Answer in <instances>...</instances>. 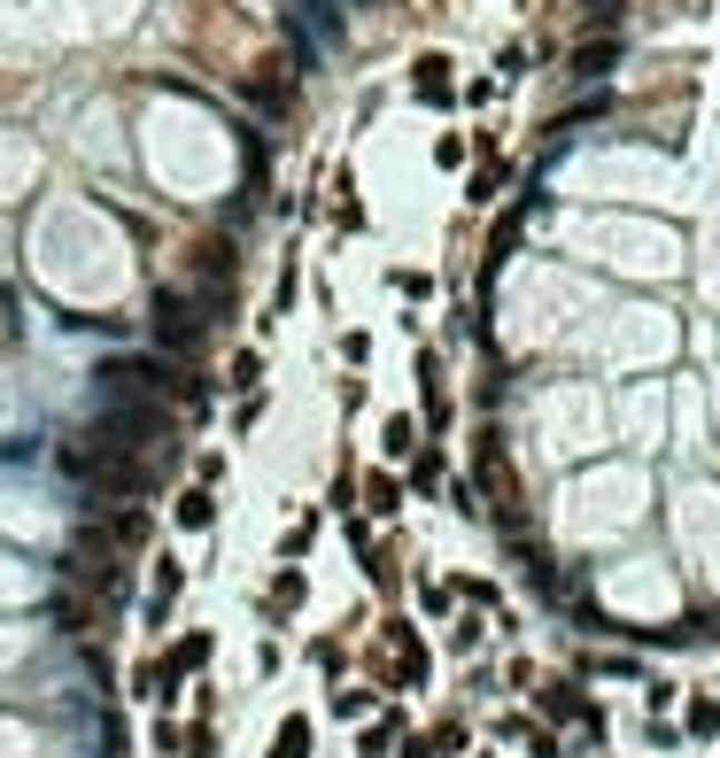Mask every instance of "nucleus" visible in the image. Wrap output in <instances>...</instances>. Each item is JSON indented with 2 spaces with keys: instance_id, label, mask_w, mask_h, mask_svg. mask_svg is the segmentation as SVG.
<instances>
[{
  "instance_id": "1",
  "label": "nucleus",
  "mask_w": 720,
  "mask_h": 758,
  "mask_svg": "<svg viewBox=\"0 0 720 758\" xmlns=\"http://www.w3.org/2000/svg\"><path fill=\"white\" fill-rule=\"evenodd\" d=\"M148 333H156V348H164V356H194V348L209 341V317H201V303H194V295L164 287V295H156V309H148Z\"/></svg>"
},
{
  "instance_id": "2",
  "label": "nucleus",
  "mask_w": 720,
  "mask_h": 758,
  "mask_svg": "<svg viewBox=\"0 0 720 758\" xmlns=\"http://www.w3.org/2000/svg\"><path fill=\"white\" fill-rule=\"evenodd\" d=\"M535 705L550 712V720H581V728H589V744H604V705H589L573 681H542Z\"/></svg>"
},
{
  "instance_id": "3",
  "label": "nucleus",
  "mask_w": 720,
  "mask_h": 758,
  "mask_svg": "<svg viewBox=\"0 0 720 758\" xmlns=\"http://www.w3.org/2000/svg\"><path fill=\"white\" fill-rule=\"evenodd\" d=\"M303 597H310L303 565H279V573H272V589H264V619H272V627H279V619H295V611H303Z\"/></svg>"
},
{
  "instance_id": "4",
  "label": "nucleus",
  "mask_w": 720,
  "mask_h": 758,
  "mask_svg": "<svg viewBox=\"0 0 720 758\" xmlns=\"http://www.w3.org/2000/svg\"><path fill=\"white\" fill-rule=\"evenodd\" d=\"M179 589H186V565H179V558H156V581H148V627H164V619H171Z\"/></svg>"
},
{
  "instance_id": "5",
  "label": "nucleus",
  "mask_w": 720,
  "mask_h": 758,
  "mask_svg": "<svg viewBox=\"0 0 720 758\" xmlns=\"http://www.w3.org/2000/svg\"><path fill=\"white\" fill-rule=\"evenodd\" d=\"M171 519H179L186 534H209V526H217V495H209V488L194 480V488H179V503H171Z\"/></svg>"
},
{
  "instance_id": "6",
  "label": "nucleus",
  "mask_w": 720,
  "mask_h": 758,
  "mask_svg": "<svg viewBox=\"0 0 720 758\" xmlns=\"http://www.w3.org/2000/svg\"><path fill=\"white\" fill-rule=\"evenodd\" d=\"M364 581H372L379 597H395V589H403V558H395L387 542H364Z\"/></svg>"
},
{
  "instance_id": "7",
  "label": "nucleus",
  "mask_w": 720,
  "mask_h": 758,
  "mask_svg": "<svg viewBox=\"0 0 720 758\" xmlns=\"http://www.w3.org/2000/svg\"><path fill=\"white\" fill-rule=\"evenodd\" d=\"M272 758H310V712H287V720H279Z\"/></svg>"
},
{
  "instance_id": "8",
  "label": "nucleus",
  "mask_w": 720,
  "mask_h": 758,
  "mask_svg": "<svg viewBox=\"0 0 720 758\" xmlns=\"http://www.w3.org/2000/svg\"><path fill=\"white\" fill-rule=\"evenodd\" d=\"M109 542H117V550H148V511H140V503H125V511L109 519Z\"/></svg>"
},
{
  "instance_id": "9",
  "label": "nucleus",
  "mask_w": 720,
  "mask_h": 758,
  "mask_svg": "<svg viewBox=\"0 0 720 758\" xmlns=\"http://www.w3.org/2000/svg\"><path fill=\"white\" fill-rule=\"evenodd\" d=\"M364 503H372L379 519H395V511H403V480H395V472H372V480H364Z\"/></svg>"
},
{
  "instance_id": "10",
  "label": "nucleus",
  "mask_w": 720,
  "mask_h": 758,
  "mask_svg": "<svg viewBox=\"0 0 720 758\" xmlns=\"http://www.w3.org/2000/svg\"><path fill=\"white\" fill-rule=\"evenodd\" d=\"M682 728H690V736H720V697H706V689H698V697L682 705Z\"/></svg>"
},
{
  "instance_id": "11",
  "label": "nucleus",
  "mask_w": 720,
  "mask_h": 758,
  "mask_svg": "<svg viewBox=\"0 0 720 758\" xmlns=\"http://www.w3.org/2000/svg\"><path fill=\"white\" fill-rule=\"evenodd\" d=\"M395 736H403V712H379V720H372V728H364V758L395 751Z\"/></svg>"
},
{
  "instance_id": "12",
  "label": "nucleus",
  "mask_w": 720,
  "mask_h": 758,
  "mask_svg": "<svg viewBox=\"0 0 720 758\" xmlns=\"http://www.w3.org/2000/svg\"><path fill=\"white\" fill-rule=\"evenodd\" d=\"M411 488H418V495L442 488V450H411Z\"/></svg>"
},
{
  "instance_id": "13",
  "label": "nucleus",
  "mask_w": 720,
  "mask_h": 758,
  "mask_svg": "<svg viewBox=\"0 0 720 758\" xmlns=\"http://www.w3.org/2000/svg\"><path fill=\"white\" fill-rule=\"evenodd\" d=\"M310 542H318V511H303V519H295V526H287V542H279V558H287V565H295V558H303V550H310Z\"/></svg>"
},
{
  "instance_id": "14",
  "label": "nucleus",
  "mask_w": 720,
  "mask_h": 758,
  "mask_svg": "<svg viewBox=\"0 0 720 758\" xmlns=\"http://www.w3.org/2000/svg\"><path fill=\"white\" fill-rule=\"evenodd\" d=\"M379 450H387L395 464H403V456L418 450V426H411V419H387V434H379Z\"/></svg>"
},
{
  "instance_id": "15",
  "label": "nucleus",
  "mask_w": 720,
  "mask_h": 758,
  "mask_svg": "<svg viewBox=\"0 0 720 758\" xmlns=\"http://www.w3.org/2000/svg\"><path fill=\"white\" fill-rule=\"evenodd\" d=\"M426 744V758H450V751H465V720H442L434 736H418Z\"/></svg>"
},
{
  "instance_id": "16",
  "label": "nucleus",
  "mask_w": 720,
  "mask_h": 758,
  "mask_svg": "<svg viewBox=\"0 0 720 758\" xmlns=\"http://www.w3.org/2000/svg\"><path fill=\"white\" fill-rule=\"evenodd\" d=\"M225 387H240V395H248V387H264V356H256V348H240V356H233V380H225Z\"/></svg>"
},
{
  "instance_id": "17",
  "label": "nucleus",
  "mask_w": 720,
  "mask_h": 758,
  "mask_svg": "<svg viewBox=\"0 0 720 758\" xmlns=\"http://www.w3.org/2000/svg\"><path fill=\"white\" fill-rule=\"evenodd\" d=\"M372 712V689H334V720H364Z\"/></svg>"
},
{
  "instance_id": "18",
  "label": "nucleus",
  "mask_w": 720,
  "mask_h": 758,
  "mask_svg": "<svg viewBox=\"0 0 720 758\" xmlns=\"http://www.w3.org/2000/svg\"><path fill=\"white\" fill-rule=\"evenodd\" d=\"M604 62H612V39H604V47H581V55H573V70H581V78H596Z\"/></svg>"
},
{
  "instance_id": "19",
  "label": "nucleus",
  "mask_w": 720,
  "mask_h": 758,
  "mask_svg": "<svg viewBox=\"0 0 720 758\" xmlns=\"http://www.w3.org/2000/svg\"><path fill=\"white\" fill-rule=\"evenodd\" d=\"M256 419H264V395H256V387H248V395H240V411H233V426H240V434H248V426H256Z\"/></svg>"
},
{
  "instance_id": "20",
  "label": "nucleus",
  "mask_w": 720,
  "mask_h": 758,
  "mask_svg": "<svg viewBox=\"0 0 720 758\" xmlns=\"http://www.w3.org/2000/svg\"><path fill=\"white\" fill-rule=\"evenodd\" d=\"M310 658H318V673H342V642L326 634V642H310Z\"/></svg>"
}]
</instances>
